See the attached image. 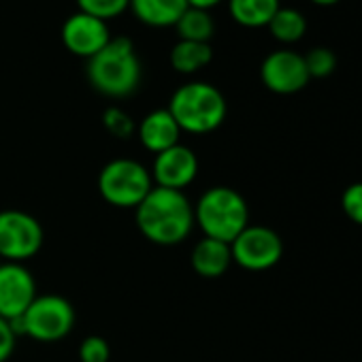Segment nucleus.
I'll return each mask as SVG.
<instances>
[{
  "label": "nucleus",
  "mask_w": 362,
  "mask_h": 362,
  "mask_svg": "<svg viewBox=\"0 0 362 362\" xmlns=\"http://www.w3.org/2000/svg\"><path fill=\"white\" fill-rule=\"evenodd\" d=\"M134 222L149 243L173 247L184 243L197 228L194 203L186 192L153 186L134 209Z\"/></svg>",
  "instance_id": "nucleus-1"
},
{
  "label": "nucleus",
  "mask_w": 362,
  "mask_h": 362,
  "mask_svg": "<svg viewBox=\"0 0 362 362\" xmlns=\"http://www.w3.org/2000/svg\"><path fill=\"white\" fill-rule=\"evenodd\" d=\"M90 86L113 100H124L132 96L143 79L141 58L134 43L126 37L111 39L96 56L88 60L86 66Z\"/></svg>",
  "instance_id": "nucleus-2"
},
{
  "label": "nucleus",
  "mask_w": 362,
  "mask_h": 362,
  "mask_svg": "<svg viewBox=\"0 0 362 362\" xmlns=\"http://www.w3.org/2000/svg\"><path fill=\"white\" fill-rule=\"evenodd\" d=\"M166 109L179 130L188 134H209L218 130L228 113L224 94L207 81H188L179 86Z\"/></svg>",
  "instance_id": "nucleus-3"
},
{
  "label": "nucleus",
  "mask_w": 362,
  "mask_h": 362,
  "mask_svg": "<svg viewBox=\"0 0 362 362\" xmlns=\"http://www.w3.org/2000/svg\"><path fill=\"white\" fill-rule=\"evenodd\" d=\"M194 224L203 237L230 245L250 226L247 201L228 186H214L194 203Z\"/></svg>",
  "instance_id": "nucleus-4"
},
{
  "label": "nucleus",
  "mask_w": 362,
  "mask_h": 362,
  "mask_svg": "<svg viewBox=\"0 0 362 362\" xmlns=\"http://www.w3.org/2000/svg\"><path fill=\"white\" fill-rule=\"evenodd\" d=\"M77 315L69 298L60 294H39L22 317L11 320L18 337H28L39 343H58L75 328Z\"/></svg>",
  "instance_id": "nucleus-5"
},
{
  "label": "nucleus",
  "mask_w": 362,
  "mask_h": 362,
  "mask_svg": "<svg viewBox=\"0 0 362 362\" xmlns=\"http://www.w3.org/2000/svg\"><path fill=\"white\" fill-rule=\"evenodd\" d=\"M96 188L103 201L111 207L136 209L153 188V179L149 168L139 160L115 158L100 168Z\"/></svg>",
  "instance_id": "nucleus-6"
},
{
  "label": "nucleus",
  "mask_w": 362,
  "mask_h": 362,
  "mask_svg": "<svg viewBox=\"0 0 362 362\" xmlns=\"http://www.w3.org/2000/svg\"><path fill=\"white\" fill-rule=\"evenodd\" d=\"M45 243V230L41 222L22 209L0 211V262L33 260Z\"/></svg>",
  "instance_id": "nucleus-7"
},
{
  "label": "nucleus",
  "mask_w": 362,
  "mask_h": 362,
  "mask_svg": "<svg viewBox=\"0 0 362 362\" xmlns=\"http://www.w3.org/2000/svg\"><path fill=\"white\" fill-rule=\"evenodd\" d=\"M233 264L260 273L273 269L284 258V241L281 237L262 224H250L233 243H230Z\"/></svg>",
  "instance_id": "nucleus-8"
},
{
  "label": "nucleus",
  "mask_w": 362,
  "mask_h": 362,
  "mask_svg": "<svg viewBox=\"0 0 362 362\" xmlns=\"http://www.w3.org/2000/svg\"><path fill=\"white\" fill-rule=\"evenodd\" d=\"M260 79L273 94L290 96L307 88L311 81L305 56L292 49H275L260 64Z\"/></svg>",
  "instance_id": "nucleus-9"
},
{
  "label": "nucleus",
  "mask_w": 362,
  "mask_h": 362,
  "mask_svg": "<svg viewBox=\"0 0 362 362\" xmlns=\"http://www.w3.org/2000/svg\"><path fill=\"white\" fill-rule=\"evenodd\" d=\"M199 168L201 164L194 149H190L184 143H177L175 147L153 156L149 173L153 179V186L186 192V188H190L197 181Z\"/></svg>",
  "instance_id": "nucleus-10"
},
{
  "label": "nucleus",
  "mask_w": 362,
  "mask_h": 362,
  "mask_svg": "<svg viewBox=\"0 0 362 362\" xmlns=\"http://www.w3.org/2000/svg\"><path fill=\"white\" fill-rule=\"evenodd\" d=\"M37 296V279L26 264L0 262V317H22Z\"/></svg>",
  "instance_id": "nucleus-11"
},
{
  "label": "nucleus",
  "mask_w": 362,
  "mask_h": 362,
  "mask_svg": "<svg viewBox=\"0 0 362 362\" xmlns=\"http://www.w3.org/2000/svg\"><path fill=\"white\" fill-rule=\"evenodd\" d=\"M60 39L62 45L77 58H86L90 60L92 56H96L113 37L109 33L107 22L96 20L92 16H86L81 11L73 13L66 18V22L62 24L60 30Z\"/></svg>",
  "instance_id": "nucleus-12"
},
{
  "label": "nucleus",
  "mask_w": 362,
  "mask_h": 362,
  "mask_svg": "<svg viewBox=\"0 0 362 362\" xmlns=\"http://www.w3.org/2000/svg\"><path fill=\"white\" fill-rule=\"evenodd\" d=\"M136 134L141 145L156 153H162L170 147H175L177 143H181V130L177 126V122L173 119V115L168 113V109H153L149 111L136 126Z\"/></svg>",
  "instance_id": "nucleus-13"
},
{
  "label": "nucleus",
  "mask_w": 362,
  "mask_h": 362,
  "mask_svg": "<svg viewBox=\"0 0 362 362\" xmlns=\"http://www.w3.org/2000/svg\"><path fill=\"white\" fill-rule=\"evenodd\" d=\"M190 264H192V269H194L197 275H201L205 279H218L233 264L230 245L224 243V241H216V239L203 237L192 247Z\"/></svg>",
  "instance_id": "nucleus-14"
},
{
  "label": "nucleus",
  "mask_w": 362,
  "mask_h": 362,
  "mask_svg": "<svg viewBox=\"0 0 362 362\" xmlns=\"http://www.w3.org/2000/svg\"><path fill=\"white\" fill-rule=\"evenodd\" d=\"M128 9L145 26L168 28L177 24L181 13L188 9V3L186 0H130Z\"/></svg>",
  "instance_id": "nucleus-15"
},
{
  "label": "nucleus",
  "mask_w": 362,
  "mask_h": 362,
  "mask_svg": "<svg viewBox=\"0 0 362 362\" xmlns=\"http://www.w3.org/2000/svg\"><path fill=\"white\" fill-rule=\"evenodd\" d=\"M214 60V49L209 43H197V41H177L168 54L170 66L179 75H197L205 66H209Z\"/></svg>",
  "instance_id": "nucleus-16"
},
{
  "label": "nucleus",
  "mask_w": 362,
  "mask_h": 362,
  "mask_svg": "<svg viewBox=\"0 0 362 362\" xmlns=\"http://www.w3.org/2000/svg\"><path fill=\"white\" fill-rule=\"evenodd\" d=\"M279 7V0H228L230 18L243 28H267Z\"/></svg>",
  "instance_id": "nucleus-17"
},
{
  "label": "nucleus",
  "mask_w": 362,
  "mask_h": 362,
  "mask_svg": "<svg viewBox=\"0 0 362 362\" xmlns=\"http://www.w3.org/2000/svg\"><path fill=\"white\" fill-rule=\"evenodd\" d=\"M267 28L275 41L284 45H292L307 35V18L294 7H279V11L273 16Z\"/></svg>",
  "instance_id": "nucleus-18"
},
{
  "label": "nucleus",
  "mask_w": 362,
  "mask_h": 362,
  "mask_svg": "<svg viewBox=\"0 0 362 362\" xmlns=\"http://www.w3.org/2000/svg\"><path fill=\"white\" fill-rule=\"evenodd\" d=\"M177 37L179 41H197V43H209L214 33H216V24L209 11H201V9H192L188 7L181 18L175 24Z\"/></svg>",
  "instance_id": "nucleus-19"
},
{
  "label": "nucleus",
  "mask_w": 362,
  "mask_h": 362,
  "mask_svg": "<svg viewBox=\"0 0 362 362\" xmlns=\"http://www.w3.org/2000/svg\"><path fill=\"white\" fill-rule=\"evenodd\" d=\"M75 3L81 13L109 22V20L119 18L124 11H128L130 0H75Z\"/></svg>",
  "instance_id": "nucleus-20"
},
{
  "label": "nucleus",
  "mask_w": 362,
  "mask_h": 362,
  "mask_svg": "<svg viewBox=\"0 0 362 362\" xmlns=\"http://www.w3.org/2000/svg\"><path fill=\"white\" fill-rule=\"evenodd\" d=\"M103 126L111 136L119 141H126L132 134H136V124L130 117V113H126L122 107H115V105L103 111Z\"/></svg>",
  "instance_id": "nucleus-21"
},
{
  "label": "nucleus",
  "mask_w": 362,
  "mask_h": 362,
  "mask_svg": "<svg viewBox=\"0 0 362 362\" xmlns=\"http://www.w3.org/2000/svg\"><path fill=\"white\" fill-rule=\"evenodd\" d=\"M305 64L311 79H326L337 69V56L328 47H315L305 56Z\"/></svg>",
  "instance_id": "nucleus-22"
},
{
  "label": "nucleus",
  "mask_w": 362,
  "mask_h": 362,
  "mask_svg": "<svg viewBox=\"0 0 362 362\" xmlns=\"http://www.w3.org/2000/svg\"><path fill=\"white\" fill-rule=\"evenodd\" d=\"M79 362H109L111 347L105 337L90 334L79 343Z\"/></svg>",
  "instance_id": "nucleus-23"
},
{
  "label": "nucleus",
  "mask_w": 362,
  "mask_h": 362,
  "mask_svg": "<svg viewBox=\"0 0 362 362\" xmlns=\"http://www.w3.org/2000/svg\"><path fill=\"white\" fill-rule=\"evenodd\" d=\"M341 209L354 224L362 226V181L349 184L341 194Z\"/></svg>",
  "instance_id": "nucleus-24"
},
{
  "label": "nucleus",
  "mask_w": 362,
  "mask_h": 362,
  "mask_svg": "<svg viewBox=\"0 0 362 362\" xmlns=\"http://www.w3.org/2000/svg\"><path fill=\"white\" fill-rule=\"evenodd\" d=\"M18 345V334L9 320L0 317V362H7Z\"/></svg>",
  "instance_id": "nucleus-25"
},
{
  "label": "nucleus",
  "mask_w": 362,
  "mask_h": 362,
  "mask_svg": "<svg viewBox=\"0 0 362 362\" xmlns=\"http://www.w3.org/2000/svg\"><path fill=\"white\" fill-rule=\"evenodd\" d=\"M188 7L192 9H201V11H209L214 7H218L220 3H224V0H186Z\"/></svg>",
  "instance_id": "nucleus-26"
},
{
  "label": "nucleus",
  "mask_w": 362,
  "mask_h": 362,
  "mask_svg": "<svg viewBox=\"0 0 362 362\" xmlns=\"http://www.w3.org/2000/svg\"><path fill=\"white\" fill-rule=\"evenodd\" d=\"M311 3L317 5V7H332V5L341 3V0H311Z\"/></svg>",
  "instance_id": "nucleus-27"
}]
</instances>
